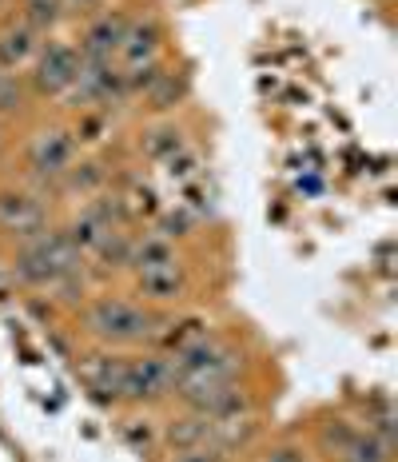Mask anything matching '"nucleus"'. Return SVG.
I'll list each match as a JSON object with an SVG mask.
<instances>
[{
  "label": "nucleus",
  "mask_w": 398,
  "mask_h": 462,
  "mask_svg": "<svg viewBox=\"0 0 398 462\" xmlns=\"http://www.w3.org/2000/svg\"><path fill=\"white\" fill-rule=\"evenodd\" d=\"M128 13H96L88 24H84L80 32V44H76V52H80V60H116V52H120V41L124 32H128Z\"/></svg>",
  "instance_id": "obj_9"
},
{
  "label": "nucleus",
  "mask_w": 398,
  "mask_h": 462,
  "mask_svg": "<svg viewBox=\"0 0 398 462\" xmlns=\"http://www.w3.org/2000/svg\"><path fill=\"white\" fill-rule=\"evenodd\" d=\"M160 52H163L160 21H152V16L128 21V32H124L120 52H116V69L132 72V69H143V64H160Z\"/></svg>",
  "instance_id": "obj_10"
},
{
  "label": "nucleus",
  "mask_w": 398,
  "mask_h": 462,
  "mask_svg": "<svg viewBox=\"0 0 398 462\" xmlns=\"http://www.w3.org/2000/svg\"><path fill=\"white\" fill-rule=\"evenodd\" d=\"M132 279L143 307H176L191 291V275L180 259L163 267H148V272H132Z\"/></svg>",
  "instance_id": "obj_8"
},
{
  "label": "nucleus",
  "mask_w": 398,
  "mask_h": 462,
  "mask_svg": "<svg viewBox=\"0 0 398 462\" xmlns=\"http://www.w3.org/2000/svg\"><path fill=\"white\" fill-rule=\"evenodd\" d=\"M80 331L88 335L96 346L108 351H128V346H143L160 335V315L152 307L124 300V295H96L80 307Z\"/></svg>",
  "instance_id": "obj_1"
},
{
  "label": "nucleus",
  "mask_w": 398,
  "mask_h": 462,
  "mask_svg": "<svg viewBox=\"0 0 398 462\" xmlns=\"http://www.w3.org/2000/svg\"><path fill=\"white\" fill-rule=\"evenodd\" d=\"M391 450H394V442H386V439H378L371 427L366 430H358L355 442L347 447V462H394L391 458Z\"/></svg>",
  "instance_id": "obj_19"
},
{
  "label": "nucleus",
  "mask_w": 398,
  "mask_h": 462,
  "mask_svg": "<svg viewBox=\"0 0 398 462\" xmlns=\"http://www.w3.org/2000/svg\"><path fill=\"white\" fill-rule=\"evenodd\" d=\"M104 231H108V227H104V224L92 216L88 208H84L80 216H76L72 224L64 227V239H68V244H72V247H76V252H80L84 259H88V255L96 252V244H100V239H104Z\"/></svg>",
  "instance_id": "obj_16"
},
{
  "label": "nucleus",
  "mask_w": 398,
  "mask_h": 462,
  "mask_svg": "<svg viewBox=\"0 0 398 462\" xmlns=\"http://www.w3.org/2000/svg\"><path fill=\"white\" fill-rule=\"evenodd\" d=\"M84 255L64 239V231L48 227L13 252V279L28 291H56L64 279L80 275Z\"/></svg>",
  "instance_id": "obj_2"
},
{
  "label": "nucleus",
  "mask_w": 398,
  "mask_h": 462,
  "mask_svg": "<svg viewBox=\"0 0 398 462\" xmlns=\"http://www.w3.org/2000/svg\"><path fill=\"white\" fill-rule=\"evenodd\" d=\"M52 227L48 224V208L36 191L28 188H0V236H8L16 247L28 239L44 236Z\"/></svg>",
  "instance_id": "obj_5"
},
{
  "label": "nucleus",
  "mask_w": 398,
  "mask_h": 462,
  "mask_svg": "<svg viewBox=\"0 0 398 462\" xmlns=\"http://www.w3.org/2000/svg\"><path fill=\"white\" fill-rule=\"evenodd\" d=\"M163 462H227V450L219 447H191V450H171Z\"/></svg>",
  "instance_id": "obj_22"
},
{
  "label": "nucleus",
  "mask_w": 398,
  "mask_h": 462,
  "mask_svg": "<svg viewBox=\"0 0 398 462\" xmlns=\"http://www.w3.org/2000/svg\"><path fill=\"white\" fill-rule=\"evenodd\" d=\"M120 442L132 450V455L140 458H155L160 455V422H155L152 415H143V411H135V415H124L120 419Z\"/></svg>",
  "instance_id": "obj_13"
},
{
  "label": "nucleus",
  "mask_w": 398,
  "mask_h": 462,
  "mask_svg": "<svg viewBox=\"0 0 398 462\" xmlns=\"http://www.w3.org/2000/svg\"><path fill=\"white\" fill-rule=\"evenodd\" d=\"M0 5H5V0H0Z\"/></svg>",
  "instance_id": "obj_25"
},
{
  "label": "nucleus",
  "mask_w": 398,
  "mask_h": 462,
  "mask_svg": "<svg viewBox=\"0 0 398 462\" xmlns=\"http://www.w3.org/2000/svg\"><path fill=\"white\" fill-rule=\"evenodd\" d=\"M183 96H188V80H183V76H171V72H160V80L143 92V100H148L152 112H168V108H176Z\"/></svg>",
  "instance_id": "obj_18"
},
{
  "label": "nucleus",
  "mask_w": 398,
  "mask_h": 462,
  "mask_svg": "<svg viewBox=\"0 0 398 462\" xmlns=\"http://www.w3.org/2000/svg\"><path fill=\"white\" fill-rule=\"evenodd\" d=\"M72 163H76V140H72V132L68 128L48 124V128L32 132V140H28V168H32L41 180L56 184Z\"/></svg>",
  "instance_id": "obj_6"
},
{
  "label": "nucleus",
  "mask_w": 398,
  "mask_h": 462,
  "mask_svg": "<svg viewBox=\"0 0 398 462\" xmlns=\"http://www.w3.org/2000/svg\"><path fill=\"white\" fill-rule=\"evenodd\" d=\"M76 371H80L84 387L92 391V399H100V402H124V374H128V355L100 346V351L84 355Z\"/></svg>",
  "instance_id": "obj_7"
},
{
  "label": "nucleus",
  "mask_w": 398,
  "mask_h": 462,
  "mask_svg": "<svg viewBox=\"0 0 398 462\" xmlns=\"http://www.w3.org/2000/svg\"><path fill=\"white\" fill-rule=\"evenodd\" d=\"M76 76H80V52L68 41H44L36 52L32 69H28V84L41 100H60L72 92Z\"/></svg>",
  "instance_id": "obj_3"
},
{
  "label": "nucleus",
  "mask_w": 398,
  "mask_h": 462,
  "mask_svg": "<svg viewBox=\"0 0 398 462\" xmlns=\"http://www.w3.org/2000/svg\"><path fill=\"white\" fill-rule=\"evenodd\" d=\"M100 272H128V259H132V236L124 227L104 231V239L96 244V252L88 255Z\"/></svg>",
  "instance_id": "obj_15"
},
{
  "label": "nucleus",
  "mask_w": 398,
  "mask_h": 462,
  "mask_svg": "<svg viewBox=\"0 0 398 462\" xmlns=\"http://www.w3.org/2000/svg\"><path fill=\"white\" fill-rule=\"evenodd\" d=\"M259 462H310L307 447H299V442H279V447H271Z\"/></svg>",
  "instance_id": "obj_23"
},
{
  "label": "nucleus",
  "mask_w": 398,
  "mask_h": 462,
  "mask_svg": "<svg viewBox=\"0 0 398 462\" xmlns=\"http://www.w3.org/2000/svg\"><path fill=\"white\" fill-rule=\"evenodd\" d=\"M176 394V371H171L168 355H132L128 374H124V402L132 407H155V402Z\"/></svg>",
  "instance_id": "obj_4"
},
{
  "label": "nucleus",
  "mask_w": 398,
  "mask_h": 462,
  "mask_svg": "<svg viewBox=\"0 0 398 462\" xmlns=\"http://www.w3.org/2000/svg\"><path fill=\"white\" fill-rule=\"evenodd\" d=\"M355 435H358V427L351 419H343V415H331L327 422H319V447H323L327 455H335V458L347 455V447L355 442Z\"/></svg>",
  "instance_id": "obj_17"
},
{
  "label": "nucleus",
  "mask_w": 398,
  "mask_h": 462,
  "mask_svg": "<svg viewBox=\"0 0 398 462\" xmlns=\"http://www.w3.org/2000/svg\"><path fill=\"white\" fill-rule=\"evenodd\" d=\"M64 5V16H76V13H92L100 0H60Z\"/></svg>",
  "instance_id": "obj_24"
},
{
  "label": "nucleus",
  "mask_w": 398,
  "mask_h": 462,
  "mask_svg": "<svg viewBox=\"0 0 398 462\" xmlns=\"http://www.w3.org/2000/svg\"><path fill=\"white\" fill-rule=\"evenodd\" d=\"M176 244L163 239L160 231H148V236L132 239V259H128V272H148V267H163V263H176Z\"/></svg>",
  "instance_id": "obj_14"
},
{
  "label": "nucleus",
  "mask_w": 398,
  "mask_h": 462,
  "mask_svg": "<svg viewBox=\"0 0 398 462\" xmlns=\"http://www.w3.org/2000/svg\"><path fill=\"white\" fill-rule=\"evenodd\" d=\"M64 191H80V196H92V191H100L104 188V168L100 163H92V160H84V163H72V168L64 171L60 180H56Z\"/></svg>",
  "instance_id": "obj_20"
},
{
  "label": "nucleus",
  "mask_w": 398,
  "mask_h": 462,
  "mask_svg": "<svg viewBox=\"0 0 398 462\" xmlns=\"http://www.w3.org/2000/svg\"><path fill=\"white\" fill-rule=\"evenodd\" d=\"M143 152H148L152 160H176L183 152V132L176 128V124H160V128H152L148 136H143Z\"/></svg>",
  "instance_id": "obj_21"
},
{
  "label": "nucleus",
  "mask_w": 398,
  "mask_h": 462,
  "mask_svg": "<svg viewBox=\"0 0 398 462\" xmlns=\"http://www.w3.org/2000/svg\"><path fill=\"white\" fill-rule=\"evenodd\" d=\"M160 447L168 450H191V447H216V422L199 411H188L183 407L180 415L163 419L160 422Z\"/></svg>",
  "instance_id": "obj_11"
},
{
  "label": "nucleus",
  "mask_w": 398,
  "mask_h": 462,
  "mask_svg": "<svg viewBox=\"0 0 398 462\" xmlns=\"http://www.w3.org/2000/svg\"><path fill=\"white\" fill-rule=\"evenodd\" d=\"M41 44H44V36L32 32V28H28L24 21L0 28V72H5V76H16V72L32 69V60H36V52H41Z\"/></svg>",
  "instance_id": "obj_12"
}]
</instances>
